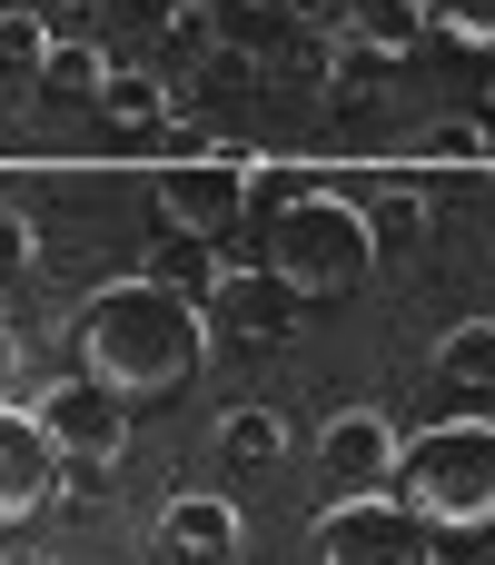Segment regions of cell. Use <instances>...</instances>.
I'll return each mask as SVG.
<instances>
[{"label": "cell", "mask_w": 495, "mask_h": 565, "mask_svg": "<svg viewBox=\"0 0 495 565\" xmlns=\"http://www.w3.org/2000/svg\"><path fill=\"white\" fill-rule=\"evenodd\" d=\"M208 338H218L208 308L179 298V288H159V278L139 268V278H109V288L79 308V328H69V367L139 407V397H179V387L208 367Z\"/></svg>", "instance_id": "1"}, {"label": "cell", "mask_w": 495, "mask_h": 565, "mask_svg": "<svg viewBox=\"0 0 495 565\" xmlns=\"http://www.w3.org/2000/svg\"><path fill=\"white\" fill-rule=\"evenodd\" d=\"M248 199H278V209H268V268L288 278L298 308L367 288V268H377V228H367V209H357L347 189L298 179V169H268V179H248Z\"/></svg>", "instance_id": "2"}, {"label": "cell", "mask_w": 495, "mask_h": 565, "mask_svg": "<svg viewBox=\"0 0 495 565\" xmlns=\"http://www.w3.org/2000/svg\"><path fill=\"white\" fill-rule=\"evenodd\" d=\"M397 497L417 507L427 536H486L495 526V417L417 427L397 457Z\"/></svg>", "instance_id": "3"}, {"label": "cell", "mask_w": 495, "mask_h": 565, "mask_svg": "<svg viewBox=\"0 0 495 565\" xmlns=\"http://www.w3.org/2000/svg\"><path fill=\"white\" fill-rule=\"evenodd\" d=\"M30 417H40V437L60 447V487H69V497L109 487V467H119V447H129V397H109L99 377L69 367L60 387L30 397Z\"/></svg>", "instance_id": "4"}, {"label": "cell", "mask_w": 495, "mask_h": 565, "mask_svg": "<svg viewBox=\"0 0 495 565\" xmlns=\"http://www.w3.org/2000/svg\"><path fill=\"white\" fill-rule=\"evenodd\" d=\"M318 565H437V536L417 526V507L397 487L377 497H327L318 516Z\"/></svg>", "instance_id": "5"}, {"label": "cell", "mask_w": 495, "mask_h": 565, "mask_svg": "<svg viewBox=\"0 0 495 565\" xmlns=\"http://www.w3.org/2000/svg\"><path fill=\"white\" fill-rule=\"evenodd\" d=\"M238 218H248V159H179V169H159V228L228 238Z\"/></svg>", "instance_id": "6"}, {"label": "cell", "mask_w": 495, "mask_h": 565, "mask_svg": "<svg viewBox=\"0 0 495 565\" xmlns=\"http://www.w3.org/2000/svg\"><path fill=\"white\" fill-rule=\"evenodd\" d=\"M318 457H327L337 497H377V487H397V457H407V437H397L377 407H337V417L318 427Z\"/></svg>", "instance_id": "7"}, {"label": "cell", "mask_w": 495, "mask_h": 565, "mask_svg": "<svg viewBox=\"0 0 495 565\" xmlns=\"http://www.w3.org/2000/svg\"><path fill=\"white\" fill-rule=\"evenodd\" d=\"M60 497V447L40 437L30 407H0V526H30Z\"/></svg>", "instance_id": "8"}, {"label": "cell", "mask_w": 495, "mask_h": 565, "mask_svg": "<svg viewBox=\"0 0 495 565\" xmlns=\"http://www.w3.org/2000/svg\"><path fill=\"white\" fill-rule=\"evenodd\" d=\"M208 328H218V338L268 348V338H288V328H298V298H288V278L258 258V268H228V278L208 288Z\"/></svg>", "instance_id": "9"}, {"label": "cell", "mask_w": 495, "mask_h": 565, "mask_svg": "<svg viewBox=\"0 0 495 565\" xmlns=\"http://www.w3.org/2000/svg\"><path fill=\"white\" fill-rule=\"evenodd\" d=\"M238 536H248V526H238V507H228V497H208V487H189V497H169V507H159V546H169V556H189V565H228V556H238Z\"/></svg>", "instance_id": "10"}, {"label": "cell", "mask_w": 495, "mask_h": 565, "mask_svg": "<svg viewBox=\"0 0 495 565\" xmlns=\"http://www.w3.org/2000/svg\"><path fill=\"white\" fill-rule=\"evenodd\" d=\"M437 377L495 417V318H456V328L437 338Z\"/></svg>", "instance_id": "11"}, {"label": "cell", "mask_w": 495, "mask_h": 565, "mask_svg": "<svg viewBox=\"0 0 495 565\" xmlns=\"http://www.w3.org/2000/svg\"><path fill=\"white\" fill-rule=\"evenodd\" d=\"M149 278L208 308V288L228 278V258H218V238H179V228H159V248H149Z\"/></svg>", "instance_id": "12"}, {"label": "cell", "mask_w": 495, "mask_h": 565, "mask_svg": "<svg viewBox=\"0 0 495 565\" xmlns=\"http://www.w3.org/2000/svg\"><path fill=\"white\" fill-rule=\"evenodd\" d=\"M99 119H119V129H159V119H169V89H159L149 70H119V60H109V79H99Z\"/></svg>", "instance_id": "13"}, {"label": "cell", "mask_w": 495, "mask_h": 565, "mask_svg": "<svg viewBox=\"0 0 495 565\" xmlns=\"http://www.w3.org/2000/svg\"><path fill=\"white\" fill-rule=\"evenodd\" d=\"M218 447H228L238 467H278V457H288V417H278V407H228V417H218Z\"/></svg>", "instance_id": "14"}, {"label": "cell", "mask_w": 495, "mask_h": 565, "mask_svg": "<svg viewBox=\"0 0 495 565\" xmlns=\"http://www.w3.org/2000/svg\"><path fill=\"white\" fill-rule=\"evenodd\" d=\"M99 79H109V60H99L89 40H50V60H40V89H50V99H89V109H99Z\"/></svg>", "instance_id": "15"}, {"label": "cell", "mask_w": 495, "mask_h": 565, "mask_svg": "<svg viewBox=\"0 0 495 565\" xmlns=\"http://www.w3.org/2000/svg\"><path fill=\"white\" fill-rule=\"evenodd\" d=\"M427 30L446 50H495V0H427Z\"/></svg>", "instance_id": "16"}, {"label": "cell", "mask_w": 495, "mask_h": 565, "mask_svg": "<svg viewBox=\"0 0 495 565\" xmlns=\"http://www.w3.org/2000/svg\"><path fill=\"white\" fill-rule=\"evenodd\" d=\"M40 60H50L40 10H0V70H40Z\"/></svg>", "instance_id": "17"}, {"label": "cell", "mask_w": 495, "mask_h": 565, "mask_svg": "<svg viewBox=\"0 0 495 565\" xmlns=\"http://www.w3.org/2000/svg\"><path fill=\"white\" fill-rule=\"evenodd\" d=\"M208 40H218V10H208V0H179V10H169V50H179V60H198Z\"/></svg>", "instance_id": "18"}, {"label": "cell", "mask_w": 495, "mask_h": 565, "mask_svg": "<svg viewBox=\"0 0 495 565\" xmlns=\"http://www.w3.org/2000/svg\"><path fill=\"white\" fill-rule=\"evenodd\" d=\"M30 258H40V228H30V209H10V199H0V278H20Z\"/></svg>", "instance_id": "19"}, {"label": "cell", "mask_w": 495, "mask_h": 565, "mask_svg": "<svg viewBox=\"0 0 495 565\" xmlns=\"http://www.w3.org/2000/svg\"><path fill=\"white\" fill-rule=\"evenodd\" d=\"M367 228H377V258H387V248H407V238H427V209H387V218L367 209Z\"/></svg>", "instance_id": "20"}, {"label": "cell", "mask_w": 495, "mask_h": 565, "mask_svg": "<svg viewBox=\"0 0 495 565\" xmlns=\"http://www.w3.org/2000/svg\"><path fill=\"white\" fill-rule=\"evenodd\" d=\"M437 159H456V169H466V159H486V129H466V119H456V129H437Z\"/></svg>", "instance_id": "21"}, {"label": "cell", "mask_w": 495, "mask_h": 565, "mask_svg": "<svg viewBox=\"0 0 495 565\" xmlns=\"http://www.w3.org/2000/svg\"><path fill=\"white\" fill-rule=\"evenodd\" d=\"M10 367H20V338H10V318H0V407H20V397H10Z\"/></svg>", "instance_id": "22"}, {"label": "cell", "mask_w": 495, "mask_h": 565, "mask_svg": "<svg viewBox=\"0 0 495 565\" xmlns=\"http://www.w3.org/2000/svg\"><path fill=\"white\" fill-rule=\"evenodd\" d=\"M169 10H179V0H169Z\"/></svg>", "instance_id": "23"}]
</instances>
